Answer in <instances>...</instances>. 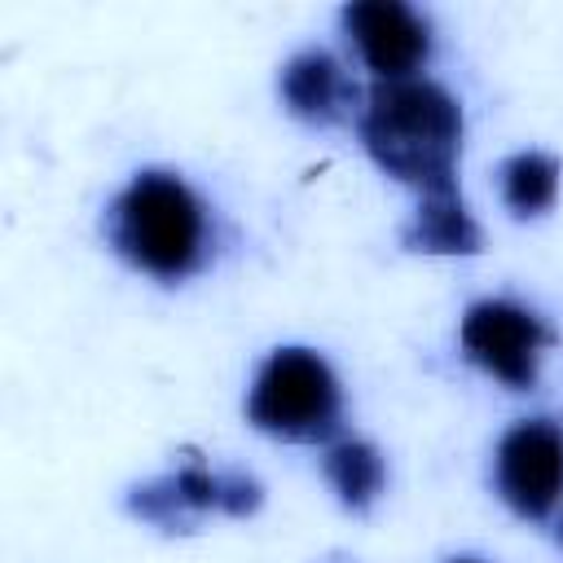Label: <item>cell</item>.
<instances>
[{"mask_svg":"<svg viewBox=\"0 0 563 563\" xmlns=\"http://www.w3.org/2000/svg\"><path fill=\"white\" fill-rule=\"evenodd\" d=\"M282 101L295 119L303 123H339L347 119V110L356 106V84L347 79V70L339 66V57H330L325 48H303L282 66Z\"/></svg>","mask_w":563,"mask_h":563,"instance_id":"7","label":"cell"},{"mask_svg":"<svg viewBox=\"0 0 563 563\" xmlns=\"http://www.w3.org/2000/svg\"><path fill=\"white\" fill-rule=\"evenodd\" d=\"M400 238L409 251H427V255H475L479 251V229H475L471 211L462 207L457 189L422 194V202Z\"/></svg>","mask_w":563,"mask_h":563,"instance_id":"8","label":"cell"},{"mask_svg":"<svg viewBox=\"0 0 563 563\" xmlns=\"http://www.w3.org/2000/svg\"><path fill=\"white\" fill-rule=\"evenodd\" d=\"M453 563H475V559H453Z\"/></svg>","mask_w":563,"mask_h":563,"instance_id":"12","label":"cell"},{"mask_svg":"<svg viewBox=\"0 0 563 563\" xmlns=\"http://www.w3.org/2000/svg\"><path fill=\"white\" fill-rule=\"evenodd\" d=\"M343 31L356 44L361 62L378 79H409L427 53H431V31L427 22L400 4V0H361L343 9Z\"/></svg>","mask_w":563,"mask_h":563,"instance_id":"6","label":"cell"},{"mask_svg":"<svg viewBox=\"0 0 563 563\" xmlns=\"http://www.w3.org/2000/svg\"><path fill=\"white\" fill-rule=\"evenodd\" d=\"M559 194V163L550 154L523 150L501 163V198L515 216H537L554 202Z\"/></svg>","mask_w":563,"mask_h":563,"instance_id":"10","label":"cell"},{"mask_svg":"<svg viewBox=\"0 0 563 563\" xmlns=\"http://www.w3.org/2000/svg\"><path fill=\"white\" fill-rule=\"evenodd\" d=\"M497 493L523 519H545L563 501V431L550 418H528L501 435Z\"/></svg>","mask_w":563,"mask_h":563,"instance_id":"5","label":"cell"},{"mask_svg":"<svg viewBox=\"0 0 563 563\" xmlns=\"http://www.w3.org/2000/svg\"><path fill=\"white\" fill-rule=\"evenodd\" d=\"M550 339L554 334L541 325V317L510 299L471 303L462 317V352L506 387L537 383V361L550 347Z\"/></svg>","mask_w":563,"mask_h":563,"instance_id":"4","label":"cell"},{"mask_svg":"<svg viewBox=\"0 0 563 563\" xmlns=\"http://www.w3.org/2000/svg\"><path fill=\"white\" fill-rule=\"evenodd\" d=\"M128 510H132V515H141V519H150V523H158V528H167V532H189V528H194V515H189V506L180 501V493H176V479H172V475H163V479H150V484L132 488Z\"/></svg>","mask_w":563,"mask_h":563,"instance_id":"11","label":"cell"},{"mask_svg":"<svg viewBox=\"0 0 563 563\" xmlns=\"http://www.w3.org/2000/svg\"><path fill=\"white\" fill-rule=\"evenodd\" d=\"M110 242L136 268L176 282L202 264L207 216L194 189L167 172H141L110 207Z\"/></svg>","mask_w":563,"mask_h":563,"instance_id":"2","label":"cell"},{"mask_svg":"<svg viewBox=\"0 0 563 563\" xmlns=\"http://www.w3.org/2000/svg\"><path fill=\"white\" fill-rule=\"evenodd\" d=\"M321 471H325L330 488L339 493V501L347 510H365L383 493V457L365 440H339V444H330Z\"/></svg>","mask_w":563,"mask_h":563,"instance_id":"9","label":"cell"},{"mask_svg":"<svg viewBox=\"0 0 563 563\" xmlns=\"http://www.w3.org/2000/svg\"><path fill=\"white\" fill-rule=\"evenodd\" d=\"M361 141L387 176L440 194L453 189L462 110L431 79H378L361 110Z\"/></svg>","mask_w":563,"mask_h":563,"instance_id":"1","label":"cell"},{"mask_svg":"<svg viewBox=\"0 0 563 563\" xmlns=\"http://www.w3.org/2000/svg\"><path fill=\"white\" fill-rule=\"evenodd\" d=\"M246 418L277 440H325L339 427V383L317 352L282 347L260 365Z\"/></svg>","mask_w":563,"mask_h":563,"instance_id":"3","label":"cell"}]
</instances>
